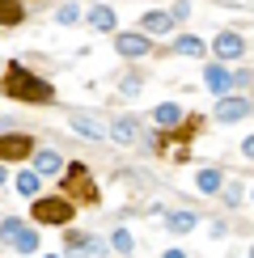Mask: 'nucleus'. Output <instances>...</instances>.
Masks as SVG:
<instances>
[{"label":"nucleus","instance_id":"f257e3e1","mask_svg":"<svg viewBox=\"0 0 254 258\" xmlns=\"http://www.w3.org/2000/svg\"><path fill=\"white\" fill-rule=\"evenodd\" d=\"M5 89H9V98H21V102H30V106H47V102H55L51 85L38 81L34 72L21 68V63H9V72H5Z\"/></svg>","mask_w":254,"mask_h":258},{"label":"nucleus","instance_id":"f03ea898","mask_svg":"<svg viewBox=\"0 0 254 258\" xmlns=\"http://www.w3.org/2000/svg\"><path fill=\"white\" fill-rule=\"evenodd\" d=\"M0 241H9L17 254H34L38 250V233L30 229L26 220H17V216H9L5 224H0Z\"/></svg>","mask_w":254,"mask_h":258},{"label":"nucleus","instance_id":"7ed1b4c3","mask_svg":"<svg viewBox=\"0 0 254 258\" xmlns=\"http://www.w3.org/2000/svg\"><path fill=\"white\" fill-rule=\"evenodd\" d=\"M34 220L38 224H68L72 203L68 199H34Z\"/></svg>","mask_w":254,"mask_h":258},{"label":"nucleus","instance_id":"20e7f679","mask_svg":"<svg viewBox=\"0 0 254 258\" xmlns=\"http://www.w3.org/2000/svg\"><path fill=\"white\" fill-rule=\"evenodd\" d=\"M64 165H68V161H64ZM64 186H68V195H77L85 203H98V186H93V178L85 174V165H77V161L68 165V182H64Z\"/></svg>","mask_w":254,"mask_h":258},{"label":"nucleus","instance_id":"39448f33","mask_svg":"<svg viewBox=\"0 0 254 258\" xmlns=\"http://www.w3.org/2000/svg\"><path fill=\"white\" fill-rule=\"evenodd\" d=\"M212 55L216 59H241L246 55V38L233 34V30H220V34L212 38Z\"/></svg>","mask_w":254,"mask_h":258},{"label":"nucleus","instance_id":"423d86ee","mask_svg":"<svg viewBox=\"0 0 254 258\" xmlns=\"http://www.w3.org/2000/svg\"><path fill=\"white\" fill-rule=\"evenodd\" d=\"M250 110H254V98H229L225 93V98L216 102V119L220 123H237V119H246Z\"/></svg>","mask_w":254,"mask_h":258},{"label":"nucleus","instance_id":"0eeeda50","mask_svg":"<svg viewBox=\"0 0 254 258\" xmlns=\"http://www.w3.org/2000/svg\"><path fill=\"white\" fill-rule=\"evenodd\" d=\"M114 47H119V55H127V59H140V55L153 51V38H148V34H119Z\"/></svg>","mask_w":254,"mask_h":258},{"label":"nucleus","instance_id":"6e6552de","mask_svg":"<svg viewBox=\"0 0 254 258\" xmlns=\"http://www.w3.org/2000/svg\"><path fill=\"white\" fill-rule=\"evenodd\" d=\"M30 136H0V161H21L30 157Z\"/></svg>","mask_w":254,"mask_h":258},{"label":"nucleus","instance_id":"1a4fd4ad","mask_svg":"<svg viewBox=\"0 0 254 258\" xmlns=\"http://www.w3.org/2000/svg\"><path fill=\"white\" fill-rule=\"evenodd\" d=\"M68 123H72V132H77V136H85V140H102L106 136V127L98 123V119H93V114H68Z\"/></svg>","mask_w":254,"mask_h":258},{"label":"nucleus","instance_id":"9d476101","mask_svg":"<svg viewBox=\"0 0 254 258\" xmlns=\"http://www.w3.org/2000/svg\"><path fill=\"white\" fill-rule=\"evenodd\" d=\"M204 81H208V89L216 93V98H225V93L233 89V77H229V68H220V63H208Z\"/></svg>","mask_w":254,"mask_h":258},{"label":"nucleus","instance_id":"9b49d317","mask_svg":"<svg viewBox=\"0 0 254 258\" xmlns=\"http://www.w3.org/2000/svg\"><path fill=\"white\" fill-rule=\"evenodd\" d=\"M85 21H89L93 30H106V34L119 26V21H114V9H106V5H89L85 9Z\"/></svg>","mask_w":254,"mask_h":258},{"label":"nucleus","instance_id":"f8f14e48","mask_svg":"<svg viewBox=\"0 0 254 258\" xmlns=\"http://www.w3.org/2000/svg\"><path fill=\"white\" fill-rule=\"evenodd\" d=\"M34 169H38V174H59L64 157L55 153V148H42V153H34Z\"/></svg>","mask_w":254,"mask_h":258},{"label":"nucleus","instance_id":"ddd939ff","mask_svg":"<svg viewBox=\"0 0 254 258\" xmlns=\"http://www.w3.org/2000/svg\"><path fill=\"white\" fill-rule=\"evenodd\" d=\"M174 30V17L169 13H144V34L157 38V34H169Z\"/></svg>","mask_w":254,"mask_h":258},{"label":"nucleus","instance_id":"4468645a","mask_svg":"<svg viewBox=\"0 0 254 258\" xmlns=\"http://www.w3.org/2000/svg\"><path fill=\"white\" fill-rule=\"evenodd\" d=\"M195 186L204 190V195H216V190L225 186V174H220V169H199V174H195Z\"/></svg>","mask_w":254,"mask_h":258},{"label":"nucleus","instance_id":"2eb2a0df","mask_svg":"<svg viewBox=\"0 0 254 258\" xmlns=\"http://www.w3.org/2000/svg\"><path fill=\"white\" fill-rule=\"evenodd\" d=\"M136 127H140V123L127 114V119H114V123H110V136L119 140V144H136Z\"/></svg>","mask_w":254,"mask_h":258},{"label":"nucleus","instance_id":"dca6fc26","mask_svg":"<svg viewBox=\"0 0 254 258\" xmlns=\"http://www.w3.org/2000/svg\"><path fill=\"white\" fill-rule=\"evenodd\" d=\"M153 119H157V127H174V123H182V106L165 102V106H157V110H153Z\"/></svg>","mask_w":254,"mask_h":258},{"label":"nucleus","instance_id":"f3484780","mask_svg":"<svg viewBox=\"0 0 254 258\" xmlns=\"http://www.w3.org/2000/svg\"><path fill=\"white\" fill-rule=\"evenodd\" d=\"M174 51H178V55H190V59H199V55H204V42H199L195 34H178V38H174Z\"/></svg>","mask_w":254,"mask_h":258},{"label":"nucleus","instance_id":"a211bd4d","mask_svg":"<svg viewBox=\"0 0 254 258\" xmlns=\"http://www.w3.org/2000/svg\"><path fill=\"white\" fill-rule=\"evenodd\" d=\"M21 17H26L21 0H0V26H17Z\"/></svg>","mask_w":254,"mask_h":258},{"label":"nucleus","instance_id":"6ab92c4d","mask_svg":"<svg viewBox=\"0 0 254 258\" xmlns=\"http://www.w3.org/2000/svg\"><path fill=\"white\" fill-rule=\"evenodd\" d=\"M195 224H199L195 212H174V216H169V233H190Z\"/></svg>","mask_w":254,"mask_h":258},{"label":"nucleus","instance_id":"aec40b11","mask_svg":"<svg viewBox=\"0 0 254 258\" xmlns=\"http://www.w3.org/2000/svg\"><path fill=\"white\" fill-rule=\"evenodd\" d=\"M68 245H72V254H98V250H102L98 241H89V237H81V233H72V237H68Z\"/></svg>","mask_w":254,"mask_h":258},{"label":"nucleus","instance_id":"412c9836","mask_svg":"<svg viewBox=\"0 0 254 258\" xmlns=\"http://www.w3.org/2000/svg\"><path fill=\"white\" fill-rule=\"evenodd\" d=\"M17 190L34 199V195H38V174H30V169H26V174H17Z\"/></svg>","mask_w":254,"mask_h":258},{"label":"nucleus","instance_id":"4be33fe9","mask_svg":"<svg viewBox=\"0 0 254 258\" xmlns=\"http://www.w3.org/2000/svg\"><path fill=\"white\" fill-rule=\"evenodd\" d=\"M55 21H59V26H77V21H81V9H77V5H64L59 13H55Z\"/></svg>","mask_w":254,"mask_h":258},{"label":"nucleus","instance_id":"5701e85b","mask_svg":"<svg viewBox=\"0 0 254 258\" xmlns=\"http://www.w3.org/2000/svg\"><path fill=\"white\" fill-rule=\"evenodd\" d=\"M110 245H114V250H119V254H132V233H110Z\"/></svg>","mask_w":254,"mask_h":258},{"label":"nucleus","instance_id":"b1692460","mask_svg":"<svg viewBox=\"0 0 254 258\" xmlns=\"http://www.w3.org/2000/svg\"><path fill=\"white\" fill-rule=\"evenodd\" d=\"M119 89H123V93H127V98H132V93H140V77H127V81H123V85H119Z\"/></svg>","mask_w":254,"mask_h":258},{"label":"nucleus","instance_id":"393cba45","mask_svg":"<svg viewBox=\"0 0 254 258\" xmlns=\"http://www.w3.org/2000/svg\"><path fill=\"white\" fill-rule=\"evenodd\" d=\"M190 13V5H186V0H178V5H174V13H169V17H174V21H182Z\"/></svg>","mask_w":254,"mask_h":258},{"label":"nucleus","instance_id":"a878e982","mask_svg":"<svg viewBox=\"0 0 254 258\" xmlns=\"http://www.w3.org/2000/svg\"><path fill=\"white\" fill-rule=\"evenodd\" d=\"M241 153H246V157H250V161H254V136H250V140H246V144H241Z\"/></svg>","mask_w":254,"mask_h":258},{"label":"nucleus","instance_id":"bb28decb","mask_svg":"<svg viewBox=\"0 0 254 258\" xmlns=\"http://www.w3.org/2000/svg\"><path fill=\"white\" fill-rule=\"evenodd\" d=\"M161 258H186V254H182V250H165Z\"/></svg>","mask_w":254,"mask_h":258},{"label":"nucleus","instance_id":"cd10ccee","mask_svg":"<svg viewBox=\"0 0 254 258\" xmlns=\"http://www.w3.org/2000/svg\"><path fill=\"white\" fill-rule=\"evenodd\" d=\"M5 178H9V174H5V165H0V186H5Z\"/></svg>","mask_w":254,"mask_h":258},{"label":"nucleus","instance_id":"c85d7f7f","mask_svg":"<svg viewBox=\"0 0 254 258\" xmlns=\"http://www.w3.org/2000/svg\"><path fill=\"white\" fill-rule=\"evenodd\" d=\"M250 258H254V245H250Z\"/></svg>","mask_w":254,"mask_h":258},{"label":"nucleus","instance_id":"c756f323","mask_svg":"<svg viewBox=\"0 0 254 258\" xmlns=\"http://www.w3.org/2000/svg\"><path fill=\"white\" fill-rule=\"evenodd\" d=\"M51 258H55V254H51Z\"/></svg>","mask_w":254,"mask_h":258}]
</instances>
